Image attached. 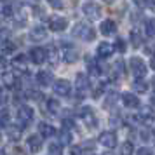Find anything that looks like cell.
<instances>
[{"label":"cell","instance_id":"obj_1","mask_svg":"<svg viewBox=\"0 0 155 155\" xmlns=\"http://www.w3.org/2000/svg\"><path fill=\"white\" fill-rule=\"evenodd\" d=\"M73 35L78 37V38L84 40V42H92V40L96 38V31H94L92 26L85 25V23H77V25L73 26Z\"/></svg>","mask_w":155,"mask_h":155},{"label":"cell","instance_id":"obj_2","mask_svg":"<svg viewBox=\"0 0 155 155\" xmlns=\"http://www.w3.org/2000/svg\"><path fill=\"white\" fill-rule=\"evenodd\" d=\"M75 91L80 98H85L89 91H91V80H89V75L85 73H78L77 78H75Z\"/></svg>","mask_w":155,"mask_h":155},{"label":"cell","instance_id":"obj_3","mask_svg":"<svg viewBox=\"0 0 155 155\" xmlns=\"http://www.w3.org/2000/svg\"><path fill=\"white\" fill-rule=\"evenodd\" d=\"M129 68H131V73L134 77H147V64L143 59L140 58H131L129 59Z\"/></svg>","mask_w":155,"mask_h":155},{"label":"cell","instance_id":"obj_4","mask_svg":"<svg viewBox=\"0 0 155 155\" xmlns=\"http://www.w3.org/2000/svg\"><path fill=\"white\" fill-rule=\"evenodd\" d=\"M35 117V113H33V108L28 105H21L18 108V122L21 124V126H28L30 122L33 120Z\"/></svg>","mask_w":155,"mask_h":155},{"label":"cell","instance_id":"obj_5","mask_svg":"<svg viewBox=\"0 0 155 155\" xmlns=\"http://www.w3.org/2000/svg\"><path fill=\"white\" fill-rule=\"evenodd\" d=\"M49 30L51 31H64L66 26H68V19L63 18V16H49Z\"/></svg>","mask_w":155,"mask_h":155},{"label":"cell","instance_id":"obj_6","mask_svg":"<svg viewBox=\"0 0 155 155\" xmlns=\"http://www.w3.org/2000/svg\"><path fill=\"white\" fill-rule=\"evenodd\" d=\"M99 143L105 148H110V150H112V148H115L117 143H119V141H117V134L113 133V131H105V133L99 134Z\"/></svg>","mask_w":155,"mask_h":155},{"label":"cell","instance_id":"obj_7","mask_svg":"<svg viewBox=\"0 0 155 155\" xmlns=\"http://www.w3.org/2000/svg\"><path fill=\"white\" fill-rule=\"evenodd\" d=\"M78 117L85 122V126H89V127L96 126V115H94V110H92L91 106H84V108H80Z\"/></svg>","mask_w":155,"mask_h":155},{"label":"cell","instance_id":"obj_8","mask_svg":"<svg viewBox=\"0 0 155 155\" xmlns=\"http://www.w3.org/2000/svg\"><path fill=\"white\" fill-rule=\"evenodd\" d=\"M82 11H84V14L87 16L89 19H92V21H96V19H99V18H101V9H99L98 4L87 2V4H84Z\"/></svg>","mask_w":155,"mask_h":155},{"label":"cell","instance_id":"obj_9","mask_svg":"<svg viewBox=\"0 0 155 155\" xmlns=\"http://www.w3.org/2000/svg\"><path fill=\"white\" fill-rule=\"evenodd\" d=\"M54 92H56L58 96H70V92H71V84H70V80H64V78H61V80H56L54 82Z\"/></svg>","mask_w":155,"mask_h":155},{"label":"cell","instance_id":"obj_10","mask_svg":"<svg viewBox=\"0 0 155 155\" xmlns=\"http://www.w3.org/2000/svg\"><path fill=\"white\" fill-rule=\"evenodd\" d=\"M85 66H87V71H89V75H94V77H98L101 75V66H99L98 59H94L92 56H85Z\"/></svg>","mask_w":155,"mask_h":155},{"label":"cell","instance_id":"obj_11","mask_svg":"<svg viewBox=\"0 0 155 155\" xmlns=\"http://www.w3.org/2000/svg\"><path fill=\"white\" fill-rule=\"evenodd\" d=\"M30 61L33 64H42L45 61V49L44 47H33L30 51Z\"/></svg>","mask_w":155,"mask_h":155},{"label":"cell","instance_id":"obj_12","mask_svg":"<svg viewBox=\"0 0 155 155\" xmlns=\"http://www.w3.org/2000/svg\"><path fill=\"white\" fill-rule=\"evenodd\" d=\"M28 61L30 59H26L25 54H19V56H16L14 59L11 61V64H12L14 70H19V71H23V73H26V71H28Z\"/></svg>","mask_w":155,"mask_h":155},{"label":"cell","instance_id":"obj_13","mask_svg":"<svg viewBox=\"0 0 155 155\" xmlns=\"http://www.w3.org/2000/svg\"><path fill=\"white\" fill-rule=\"evenodd\" d=\"M63 59L66 63H75L78 59V52L75 47H70V44H64L63 45Z\"/></svg>","mask_w":155,"mask_h":155},{"label":"cell","instance_id":"obj_14","mask_svg":"<svg viewBox=\"0 0 155 155\" xmlns=\"http://www.w3.org/2000/svg\"><path fill=\"white\" fill-rule=\"evenodd\" d=\"M122 103H124V106H127V108H140V105H141L138 96L133 94V92H124V94H122Z\"/></svg>","mask_w":155,"mask_h":155},{"label":"cell","instance_id":"obj_15","mask_svg":"<svg viewBox=\"0 0 155 155\" xmlns=\"http://www.w3.org/2000/svg\"><path fill=\"white\" fill-rule=\"evenodd\" d=\"M30 38L33 42H42V40L47 38V30L44 28V26H33L31 31H30Z\"/></svg>","mask_w":155,"mask_h":155},{"label":"cell","instance_id":"obj_16","mask_svg":"<svg viewBox=\"0 0 155 155\" xmlns=\"http://www.w3.org/2000/svg\"><path fill=\"white\" fill-rule=\"evenodd\" d=\"M113 45L112 44H108V42H101L98 45V51H96V52H98V58H101V59H106V58H110L113 54Z\"/></svg>","mask_w":155,"mask_h":155},{"label":"cell","instance_id":"obj_17","mask_svg":"<svg viewBox=\"0 0 155 155\" xmlns=\"http://www.w3.org/2000/svg\"><path fill=\"white\" fill-rule=\"evenodd\" d=\"M37 82L40 85H44V87H47V85H51L52 82H54V77H52V73L47 70H40L38 73H37Z\"/></svg>","mask_w":155,"mask_h":155},{"label":"cell","instance_id":"obj_18","mask_svg":"<svg viewBox=\"0 0 155 155\" xmlns=\"http://www.w3.org/2000/svg\"><path fill=\"white\" fill-rule=\"evenodd\" d=\"M99 30H101L103 35H113L117 31V25L112 19H105V21H101V25H99Z\"/></svg>","mask_w":155,"mask_h":155},{"label":"cell","instance_id":"obj_19","mask_svg":"<svg viewBox=\"0 0 155 155\" xmlns=\"http://www.w3.org/2000/svg\"><path fill=\"white\" fill-rule=\"evenodd\" d=\"M38 131H40V136H44V138H52L56 134L54 126L52 124H47V122H40L38 124Z\"/></svg>","mask_w":155,"mask_h":155},{"label":"cell","instance_id":"obj_20","mask_svg":"<svg viewBox=\"0 0 155 155\" xmlns=\"http://www.w3.org/2000/svg\"><path fill=\"white\" fill-rule=\"evenodd\" d=\"M28 148H30V152H33V153L40 152V148H42V138L37 136V134L30 136L28 138Z\"/></svg>","mask_w":155,"mask_h":155},{"label":"cell","instance_id":"obj_21","mask_svg":"<svg viewBox=\"0 0 155 155\" xmlns=\"http://www.w3.org/2000/svg\"><path fill=\"white\" fill-rule=\"evenodd\" d=\"M94 152H96V147L92 141H84L82 147L73 148V153H94Z\"/></svg>","mask_w":155,"mask_h":155},{"label":"cell","instance_id":"obj_22","mask_svg":"<svg viewBox=\"0 0 155 155\" xmlns=\"http://www.w3.org/2000/svg\"><path fill=\"white\" fill-rule=\"evenodd\" d=\"M133 87L136 92H147L148 91V82L145 80V77H134Z\"/></svg>","mask_w":155,"mask_h":155},{"label":"cell","instance_id":"obj_23","mask_svg":"<svg viewBox=\"0 0 155 155\" xmlns=\"http://www.w3.org/2000/svg\"><path fill=\"white\" fill-rule=\"evenodd\" d=\"M21 134H23L21 126H9V127H7V136H9V140H12V141H19Z\"/></svg>","mask_w":155,"mask_h":155},{"label":"cell","instance_id":"obj_24","mask_svg":"<svg viewBox=\"0 0 155 155\" xmlns=\"http://www.w3.org/2000/svg\"><path fill=\"white\" fill-rule=\"evenodd\" d=\"M71 140H73V136H71V129H66V127H63L61 131H59V143L61 145H70Z\"/></svg>","mask_w":155,"mask_h":155},{"label":"cell","instance_id":"obj_25","mask_svg":"<svg viewBox=\"0 0 155 155\" xmlns=\"http://www.w3.org/2000/svg\"><path fill=\"white\" fill-rule=\"evenodd\" d=\"M47 110H49V113H52V115H58V113L61 112V103L54 98H49L47 99Z\"/></svg>","mask_w":155,"mask_h":155},{"label":"cell","instance_id":"obj_26","mask_svg":"<svg viewBox=\"0 0 155 155\" xmlns=\"http://www.w3.org/2000/svg\"><path fill=\"white\" fill-rule=\"evenodd\" d=\"M2 82H4L5 87H14L16 85V75L14 73H11V71L4 70V73H2Z\"/></svg>","mask_w":155,"mask_h":155},{"label":"cell","instance_id":"obj_27","mask_svg":"<svg viewBox=\"0 0 155 155\" xmlns=\"http://www.w3.org/2000/svg\"><path fill=\"white\" fill-rule=\"evenodd\" d=\"M0 49H2V52L4 54H11V52H14L16 51V44L12 42V40H2V45H0Z\"/></svg>","mask_w":155,"mask_h":155},{"label":"cell","instance_id":"obj_28","mask_svg":"<svg viewBox=\"0 0 155 155\" xmlns=\"http://www.w3.org/2000/svg\"><path fill=\"white\" fill-rule=\"evenodd\" d=\"M141 44H143V38H141L140 31H138V30H133V31H131V45L138 49V47H141Z\"/></svg>","mask_w":155,"mask_h":155},{"label":"cell","instance_id":"obj_29","mask_svg":"<svg viewBox=\"0 0 155 155\" xmlns=\"http://www.w3.org/2000/svg\"><path fill=\"white\" fill-rule=\"evenodd\" d=\"M58 59H59V56H58V52L56 49H49V51H45V61H49L52 66H56L58 64Z\"/></svg>","mask_w":155,"mask_h":155},{"label":"cell","instance_id":"obj_30","mask_svg":"<svg viewBox=\"0 0 155 155\" xmlns=\"http://www.w3.org/2000/svg\"><path fill=\"white\" fill-rule=\"evenodd\" d=\"M147 35L155 38V18H152V19L147 21Z\"/></svg>","mask_w":155,"mask_h":155},{"label":"cell","instance_id":"obj_31","mask_svg":"<svg viewBox=\"0 0 155 155\" xmlns=\"http://www.w3.org/2000/svg\"><path fill=\"white\" fill-rule=\"evenodd\" d=\"M49 153L58 155V153H63V145L58 141V143H51L49 145Z\"/></svg>","mask_w":155,"mask_h":155},{"label":"cell","instance_id":"obj_32","mask_svg":"<svg viewBox=\"0 0 155 155\" xmlns=\"http://www.w3.org/2000/svg\"><path fill=\"white\" fill-rule=\"evenodd\" d=\"M9 120H11V115H9L7 110H0V126L2 127L9 126Z\"/></svg>","mask_w":155,"mask_h":155},{"label":"cell","instance_id":"obj_33","mask_svg":"<svg viewBox=\"0 0 155 155\" xmlns=\"http://www.w3.org/2000/svg\"><path fill=\"white\" fill-rule=\"evenodd\" d=\"M9 103V92L0 87V106H5Z\"/></svg>","mask_w":155,"mask_h":155},{"label":"cell","instance_id":"obj_34","mask_svg":"<svg viewBox=\"0 0 155 155\" xmlns=\"http://www.w3.org/2000/svg\"><path fill=\"white\" fill-rule=\"evenodd\" d=\"M113 49H117L119 52H126L127 45H126V42H124L122 38H117V42H115V47H113Z\"/></svg>","mask_w":155,"mask_h":155},{"label":"cell","instance_id":"obj_35","mask_svg":"<svg viewBox=\"0 0 155 155\" xmlns=\"http://www.w3.org/2000/svg\"><path fill=\"white\" fill-rule=\"evenodd\" d=\"M63 127H66V129H77L75 127V122L71 119H63Z\"/></svg>","mask_w":155,"mask_h":155},{"label":"cell","instance_id":"obj_36","mask_svg":"<svg viewBox=\"0 0 155 155\" xmlns=\"http://www.w3.org/2000/svg\"><path fill=\"white\" fill-rule=\"evenodd\" d=\"M136 153L138 155H150V153H153V150H152V148L143 147V148H140V150H136Z\"/></svg>","mask_w":155,"mask_h":155},{"label":"cell","instance_id":"obj_37","mask_svg":"<svg viewBox=\"0 0 155 155\" xmlns=\"http://www.w3.org/2000/svg\"><path fill=\"white\" fill-rule=\"evenodd\" d=\"M124 153H133L134 148H133V143H126V147H124V150H122Z\"/></svg>","mask_w":155,"mask_h":155},{"label":"cell","instance_id":"obj_38","mask_svg":"<svg viewBox=\"0 0 155 155\" xmlns=\"http://www.w3.org/2000/svg\"><path fill=\"white\" fill-rule=\"evenodd\" d=\"M145 5H147V7L155 14V0H147V4H145Z\"/></svg>","mask_w":155,"mask_h":155},{"label":"cell","instance_id":"obj_39","mask_svg":"<svg viewBox=\"0 0 155 155\" xmlns=\"http://www.w3.org/2000/svg\"><path fill=\"white\" fill-rule=\"evenodd\" d=\"M150 64H152V68H153V70H155V54H153V56H152V61H150Z\"/></svg>","mask_w":155,"mask_h":155},{"label":"cell","instance_id":"obj_40","mask_svg":"<svg viewBox=\"0 0 155 155\" xmlns=\"http://www.w3.org/2000/svg\"><path fill=\"white\" fill-rule=\"evenodd\" d=\"M103 2H105V4H113L115 0H103Z\"/></svg>","mask_w":155,"mask_h":155},{"label":"cell","instance_id":"obj_41","mask_svg":"<svg viewBox=\"0 0 155 155\" xmlns=\"http://www.w3.org/2000/svg\"><path fill=\"white\" fill-rule=\"evenodd\" d=\"M0 140H2V134H0Z\"/></svg>","mask_w":155,"mask_h":155},{"label":"cell","instance_id":"obj_42","mask_svg":"<svg viewBox=\"0 0 155 155\" xmlns=\"http://www.w3.org/2000/svg\"><path fill=\"white\" fill-rule=\"evenodd\" d=\"M0 153H2V150H0Z\"/></svg>","mask_w":155,"mask_h":155}]
</instances>
